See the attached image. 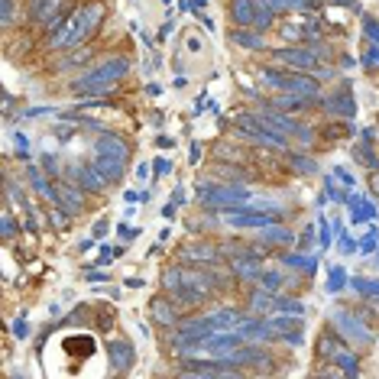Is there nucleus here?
<instances>
[{"label": "nucleus", "instance_id": "1", "mask_svg": "<svg viewBox=\"0 0 379 379\" xmlns=\"http://www.w3.org/2000/svg\"><path fill=\"white\" fill-rule=\"evenodd\" d=\"M95 168L107 182H117L126 166V143L120 137H104L95 143Z\"/></svg>", "mask_w": 379, "mask_h": 379}, {"label": "nucleus", "instance_id": "2", "mask_svg": "<svg viewBox=\"0 0 379 379\" xmlns=\"http://www.w3.org/2000/svg\"><path fill=\"white\" fill-rule=\"evenodd\" d=\"M227 17H231L233 26H266L273 20V10H263L256 0H227Z\"/></svg>", "mask_w": 379, "mask_h": 379}, {"label": "nucleus", "instance_id": "3", "mask_svg": "<svg viewBox=\"0 0 379 379\" xmlns=\"http://www.w3.org/2000/svg\"><path fill=\"white\" fill-rule=\"evenodd\" d=\"M88 36H91V32L84 30L81 17L75 13V17H68V20H65L62 30H59L52 39H49V49H68V46H78V42L88 39Z\"/></svg>", "mask_w": 379, "mask_h": 379}, {"label": "nucleus", "instance_id": "4", "mask_svg": "<svg viewBox=\"0 0 379 379\" xmlns=\"http://www.w3.org/2000/svg\"><path fill=\"white\" fill-rule=\"evenodd\" d=\"M273 59L275 62H289V65H295V68H311V65H315V55L305 52V49H279Z\"/></svg>", "mask_w": 379, "mask_h": 379}, {"label": "nucleus", "instance_id": "5", "mask_svg": "<svg viewBox=\"0 0 379 379\" xmlns=\"http://www.w3.org/2000/svg\"><path fill=\"white\" fill-rule=\"evenodd\" d=\"M78 17H81V23H84V30L88 32H95L97 30V23L104 20V7L97 3V0H91L84 10H78Z\"/></svg>", "mask_w": 379, "mask_h": 379}, {"label": "nucleus", "instance_id": "6", "mask_svg": "<svg viewBox=\"0 0 379 379\" xmlns=\"http://www.w3.org/2000/svg\"><path fill=\"white\" fill-rule=\"evenodd\" d=\"M149 311H153V318H156L159 324H172V321H175V308L168 305L166 298H156V302L149 305Z\"/></svg>", "mask_w": 379, "mask_h": 379}, {"label": "nucleus", "instance_id": "7", "mask_svg": "<svg viewBox=\"0 0 379 379\" xmlns=\"http://www.w3.org/2000/svg\"><path fill=\"white\" fill-rule=\"evenodd\" d=\"M55 201H62L68 211H81V208H84L81 195H78L75 188H59V191H55Z\"/></svg>", "mask_w": 379, "mask_h": 379}, {"label": "nucleus", "instance_id": "8", "mask_svg": "<svg viewBox=\"0 0 379 379\" xmlns=\"http://www.w3.org/2000/svg\"><path fill=\"white\" fill-rule=\"evenodd\" d=\"M182 260H214V246H188V250L182 253Z\"/></svg>", "mask_w": 379, "mask_h": 379}, {"label": "nucleus", "instance_id": "9", "mask_svg": "<svg viewBox=\"0 0 379 379\" xmlns=\"http://www.w3.org/2000/svg\"><path fill=\"white\" fill-rule=\"evenodd\" d=\"M327 107H331V110H340V117H350V114H353V101H350L347 95H340L337 101L331 97V101H327Z\"/></svg>", "mask_w": 379, "mask_h": 379}, {"label": "nucleus", "instance_id": "10", "mask_svg": "<svg viewBox=\"0 0 379 379\" xmlns=\"http://www.w3.org/2000/svg\"><path fill=\"white\" fill-rule=\"evenodd\" d=\"M110 357H114L117 367H124V363H130V357H133V353H130V347H126V344H114V347H110Z\"/></svg>", "mask_w": 379, "mask_h": 379}, {"label": "nucleus", "instance_id": "11", "mask_svg": "<svg viewBox=\"0 0 379 379\" xmlns=\"http://www.w3.org/2000/svg\"><path fill=\"white\" fill-rule=\"evenodd\" d=\"M250 36H253V32H240V30L233 32V39L240 42V46H256V49H260V46H263V39H250Z\"/></svg>", "mask_w": 379, "mask_h": 379}, {"label": "nucleus", "instance_id": "12", "mask_svg": "<svg viewBox=\"0 0 379 379\" xmlns=\"http://www.w3.org/2000/svg\"><path fill=\"white\" fill-rule=\"evenodd\" d=\"M295 168H298V172H308V175H311V172H315V159L295 156Z\"/></svg>", "mask_w": 379, "mask_h": 379}, {"label": "nucleus", "instance_id": "13", "mask_svg": "<svg viewBox=\"0 0 379 379\" xmlns=\"http://www.w3.org/2000/svg\"><path fill=\"white\" fill-rule=\"evenodd\" d=\"M13 10H17V7H13V0H3V23H7V26L13 23Z\"/></svg>", "mask_w": 379, "mask_h": 379}, {"label": "nucleus", "instance_id": "14", "mask_svg": "<svg viewBox=\"0 0 379 379\" xmlns=\"http://www.w3.org/2000/svg\"><path fill=\"white\" fill-rule=\"evenodd\" d=\"M369 185H373V191L379 195V172H373V175H369Z\"/></svg>", "mask_w": 379, "mask_h": 379}]
</instances>
